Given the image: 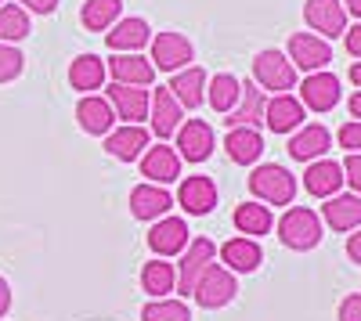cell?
<instances>
[{
    "mask_svg": "<svg viewBox=\"0 0 361 321\" xmlns=\"http://www.w3.org/2000/svg\"><path fill=\"white\" fill-rule=\"evenodd\" d=\"M177 156L188 163H206L214 156V130H209L206 120H185L177 130Z\"/></svg>",
    "mask_w": 361,
    "mask_h": 321,
    "instance_id": "8",
    "label": "cell"
},
{
    "mask_svg": "<svg viewBox=\"0 0 361 321\" xmlns=\"http://www.w3.org/2000/svg\"><path fill=\"white\" fill-rule=\"evenodd\" d=\"M29 37V11L22 4H0V44H15Z\"/></svg>",
    "mask_w": 361,
    "mask_h": 321,
    "instance_id": "34",
    "label": "cell"
},
{
    "mask_svg": "<svg viewBox=\"0 0 361 321\" xmlns=\"http://www.w3.org/2000/svg\"><path fill=\"white\" fill-rule=\"evenodd\" d=\"M350 115L361 123V91H357V94H350Z\"/></svg>",
    "mask_w": 361,
    "mask_h": 321,
    "instance_id": "44",
    "label": "cell"
},
{
    "mask_svg": "<svg viewBox=\"0 0 361 321\" xmlns=\"http://www.w3.org/2000/svg\"><path fill=\"white\" fill-rule=\"evenodd\" d=\"M148 249L156 256H177L188 249V224L180 217H163L148 231Z\"/></svg>",
    "mask_w": 361,
    "mask_h": 321,
    "instance_id": "13",
    "label": "cell"
},
{
    "mask_svg": "<svg viewBox=\"0 0 361 321\" xmlns=\"http://www.w3.org/2000/svg\"><path fill=\"white\" fill-rule=\"evenodd\" d=\"M148 149V130L137 127V123H127V127H119V130H109L105 137V152L119 163H134L141 159Z\"/></svg>",
    "mask_w": 361,
    "mask_h": 321,
    "instance_id": "17",
    "label": "cell"
},
{
    "mask_svg": "<svg viewBox=\"0 0 361 321\" xmlns=\"http://www.w3.org/2000/svg\"><path fill=\"white\" fill-rule=\"evenodd\" d=\"M235 293H238V282H235V275H231L228 268H221V264H209V268L202 271V278L195 282V289H192L195 303L206 307V310H217V307L231 303Z\"/></svg>",
    "mask_w": 361,
    "mask_h": 321,
    "instance_id": "4",
    "label": "cell"
},
{
    "mask_svg": "<svg viewBox=\"0 0 361 321\" xmlns=\"http://www.w3.org/2000/svg\"><path fill=\"white\" fill-rule=\"evenodd\" d=\"M217 253H221L224 268H228L231 275H250V271L260 268V260H264L257 239H228Z\"/></svg>",
    "mask_w": 361,
    "mask_h": 321,
    "instance_id": "23",
    "label": "cell"
},
{
    "mask_svg": "<svg viewBox=\"0 0 361 321\" xmlns=\"http://www.w3.org/2000/svg\"><path fill=\"white\" fill-rule=\"evenodd\" d=\"M0 4H4V0H0Z\"/></svg>",
    "mask_w": 361,
    "mask_h": 321,
    "instance_id": "47",
    "label": "cell"
},
{
    "mask_svg": "<svg viewBox=\"0 0 361 321\" xmlns=\"http://www.w3.org/2000/svg\"><path fill=\"white\" fill-rule=\"evenodd\" d=\"M69 83L76 87V91H102V83H105V62L98 54H80L73 58V65H69Z\"/></svg>",
    "mask_w": 361,
    "mask_h": 321,
    "instance_id": "29",
    "label": "cell"
},
{
    "mask_svg": "<svg viewBox=\"0 0 361 321\" xmlns=\"http://www.w3.org/2000/svg\"><path fill=\"white\" fill-rule=\"evenodd\" d=\"M340 4H343V11H350V15L361 18V0H340Z\"/></svg>",
    "mask_w": 361,
    "mask_h": 321,
    "instance_id": "45",
    "label": "cell"
},
{
    "mask_svg": "<svg viewBox=\"0 0 361 321\" xmlns=\"http://www.w3.org/2000/svg\"><path fill=\"white\" fill-rule=\"evenodd\" d=\"M18 4H22L25 11H33V15H51V11L58 8V0H18Z\"/></svg>",
    "mask_w": 361,
    "mask_h": 321,
    "instance_id": "40",
    "label": "cell"
},
{
    "mask_svg": "<svg viewBox=\"0 0 361 321\" xmlns=\"http://www.w3.org/2000/svg\"><path fill=\"white\" fill-rule=\"evenodd\" d=\"M279 239L286 249H296V253L314 249L322 242V217L307 206H289L279 220Z\"/></svg>",
    "mask_w": 361,
    "mask_h": 321,
    "instance_id": "2",
    "label": "cell"
},
{
    "mask_svg": "<svg viewBox=\"0 0 361 321\" xmlns=\"http://www.w3.org/2000/svg\"><path fill=\"white\" fill-rule=\"evenodd\" d=\"M304 18L314 33H322V40L347 33V11L340 0H307L304 4Z\"/></svg>",
    "mask_w": 361,
    "mask_h": 321,
    "instance_id": "10",
    "label": "cell"
},
{
    "mask_svg": "<svg viewBox=\"0 0 361 321\" xmlns=\"http://www.w3.org/2000/svg\"><path fill=\"white\" fill-rule=\"evenodd\" d=\"M177 202H180V210L192 213V217H206L209 210L217 206V184L209 181V177H185L177 188Z\"/></svg>",
    "mask_w": 361,
    "mask_h": 321,
    "instance_id": "15",
    "label": "cell"
},
{
    "mask_svg": "<svg viewBox=\"0 0 361 321\" xmlns=\"http://www.w3.org/2000/svg\"><path fill=\"white\" fill-rule=\"evenodd\" d=\"M343 181L354 188V195H361V152H350L343 163Z\"/></svg>",
    "mask_w": 361,
    "mask_h": 321,
    "instance_id": "37",
    "label": "cell"
},
{
    "mask_svg": "<svg viewBox=\"0 0 361 321\" xmlns=\"http://www.w3.org/2000/svg\"><path fill=\"white\" fill-rule=\"evenodd\" d=\"M173 206V195L163 184H137L130 191V213L137 220H163Z\"/></svg>",
    "mask_w": 361,
    "mask_h": 321,
    "instance_id": "18",
    "label": "cell"
},
{
    "mask_svg": "<svg viewBox=\"0 0 361 321\" xmlns=\"http://www.w3.org/2000/svg\"><path fill=\"white\" fill-rule=\"evenodd\" d=\"M206 98H209V108H214V112L228 115L238 105V98H243V80L231 76V73H217L214 80H209Z\"/></svg>",
    "mask_w": 361,
    "mask_h": 321,
    "instance_id": "31",
    "label": "cell"
},
{
    "mask_svg": "<svg viewBox=\"0 0 361 321\" xmlns=\"http://www.w3.org/2000/svg\"><path fill=\"white\" fill-rule=\"evenodd\" d=\"M141 177H148V184H173L180 177V156L170 144H152L141 156Z\"/></svg>",
    "mask_w": 361,
    "mask_h": 321,
    "instance_id": "12",
    "label": "cell"
},
{
    "mask_svg": "<svg viewBox=\"0 0 361 321\" xmlns=\"http://www.w3.org/2000/svg\"><path fill=\"white\" fill-rule=\"evenodd\" d=\"M105 98H109V105H112V112H119V120H130V123H141V120H148V91L145 87H130V83H109L105 87Z\"/></svg>",
    "mask_w": 361,
    "mask_h": 321,
    "instance_id": "9",
    "label": "cell"
},
{
    "mask_svg": "<svg viewBox=\"0 0 361 321\" xmlns=\"http://www.w3.org/2000/svg\"><path fill=\"white\" fill-rule=\"evenodd\" d=\"M192 62V40L180 33H156L152 37V65L163 73H180Z\"/></svg>",
    "mask_w": 361,
    "mask_h": 321,
    "instance_id": "6",
    "label": "cell"
},
{
    "mask_svg": "<svg viewBox=\"0 0 361 321\" xmlns=\"http://www.w3.org/2000/svg\"><path fill=\"white\" fill-rule=\"evenodd\" d=\"M350 80L361 87V62H354V65H350Z\"/></svg>",
    "mask_w": 361,
    "mask_h": 321,
    "instance_id": "46",
    "label": "cell"
},
{
    "mask_svg": "<svg viewBox=\"0 0 361 321\" xmlns=\"http://www.w3.org/2000/svg\"><path fill=\"white\" fill-rule=\"evenodd\" d=\"M336 137H340V144H343L347 152H361V123L357 120L354 123H343Z\"/></svg>",
    "mask_w": 361,
    "mask_h": 321,
    "instance_id": "38",
    "label": "cell"
},
{
    "mask_svg": "<svg viewBox=\"0 0 361 321\" xmlns=\"http://www.w3.org/2000/svg\"><path fill=\"white\" fill-rule=\"evenodd\" d=\"M340 321H361V293H354L340 303Z\"/></svg>",
    "mask_w": 361,
    "mask_h": 321,
    "instance_id": "39",
    "label": "cell"
},
{
    "mask_svg": "<svg viewBox=\"0 0 361 321\" xmlns=\"http://www.w3.org/2000/svg\"><path fill=\"white\" fill-rule=\"evenodd\" d=\"M264 123L275 134H293L300 123H304V105H300V98H293V94H275L264 108Z\"/></svg>",
    "mask_w": 361,
    "mask_h": 321,
    "instance_id": "21",
    "label": "cell"
},
{
    "mask_svg": "<svg viewBox=\"0 0 361 321\" xmlns=\"http://www.w3.org/2000/svg\"><path fill=\"white\" fill-rule=\"evenodd\" d=\"M322 217L333 231H354L361 227V195H333L325 199Z\"/></svg>",
    "mask_w": 361,
    "mask_h": 321,
    "instance_id": "25",
    "label": "cell"
},
{
    "mask_svg": "<svg viewBox=\"0 0 361 321\" xmlns=\"http://www.w3.org/2000/svg\"><path fill=\"white\" fill-rule=\"evenodd\" d=\"M22 51L15 47V44H0V83H8V80H15L18 73H22Z\"/></svg>",
    "mask_w": 361,
    "mask_h": 321,
    "instance_id": "36",
    "label": "cell"
},
{
    "mask_svg": "<svg viewBox=\"0 0 361 321\" xmlns=\"http://www.w3.org/2000/svg\"><path fill=\"white\" fill-rule=\"evenodd\" d=\"M8 307H11V285H8L4 278H0V317L8 314Z\"/></svg>",
    "mask_w": 361,
    "mask_h": 321,
    "instance_id": "43",
    "label": "cell"
},
{
    "mask_svg": "<svg viewBox=\"0 0 361 321\" xmlns=\"http://www.w3.org/2000/svg\"><path fill=\"white\" fill-rule=\"evenodd\" d=\"M105 73H112L116 83H130V87H152L156 80V65L148 58L127 51V54H112L105 62Z\"/></svg>",
    "mask_w": 361,
    "mask_h": 321,
    "instance_id": "14",
    "label": "cell"
},
{
    "mask_svg": "<svg viewBox=\"0 0 361 321\" xmlns=\"http://www.w3.org/2000/svg\"><path fill=\"white\" fill-rule=\"evenodd\" d=\"M250 191L267 206H289L296 199V177L279 163H264L250 173Z\"/></svg>",
    "mask_w": 361,
    "mask_h": 321,
    "instance_id": "1",
    "label": "cell"
},
{
    "mask_svg": "<svg viewBox=\"0 0 361 321\" xmlns=\"http://www.w3.org/2000/svg\"><path fill=\"white\" fill-rule=\"evenodd\" d=\"M253 83L264 87V91L286 94V91H293V87H296V65L289 62L282 51L267 47V51H260L253 58Z\"/></svg>",
    "mask_w": 361,
    "mask_h": 321,
    "instance_id": "3",
    "label": "cell"
},
{
    "mask_svg": "<svg viewBox=\"0 0 361 321\" xmlns=\"http://www.w3.org/2000/svg\"><path fill=\"white\" fill-rule=\"evenodd\" d=\"M289 62L304 73H322L333 62V47H329V40H322L318 33H293L289 37Z\"/></svg>",
    "mask_w": 361,
    "mask_h": 321,
    "instance_id": "5",
    "label": "cell"
},
{
    "mask_svg": "<svg viewBox=\"0 0 361 321\" xmlns=\"http://www.w3.org/2000/svg\"><path fill=\"white\" fill-rule=\"evenodd\" d=\"M76 120L87 134H109L112 123H116V112L109 105V98H98V94H83L80 105H76Z\"/></svg>",
    "mask_w": 361,
    "mask_h": 321,
    "instance_id": "26",
    "label": "cell"
},
{
    "mask_svg": "<svg viewBox=\"0 0 361 321\" xmlns=\"http://www.w3.org/2000/svg\"><path fill=\"white\" fill-rule=\"evenodd\" d=\"M224 149H228L231 163L250 166V163H257L260 152H264V137H260V130H253V127H235V130H228Z\"/></svg>",
    "mask_w": 361,
    "mask_h": 321,
    "instance_id": "28",
    "label": "cell"
},
{
    "mask_svg": "<svg viewBox=\"0 0 361 321\" xmlns=\"http://www.w3.org/2000/svg\"><path fill=\"white\" fill-rule=\"evenodd\" d=\"M347 256L354 260V264H361V227H357V235H350V242H347Z\"/></svg>",
    "mask_w": 361,
    "mask_h": 321,
    "instance_id": "42",
    "label": "cell"
},
{
    "mask_svg": "<svg viewBox=\"0 0 361 321\" xmlns=\"http://www.w3.org/2000/svg\"><path fill=\"white\" fill-rule=\"evenodd\" d=\"M145 321H192V310L180 300H152L141 310Z\"/></svg>",
    "mask_w": 361,
    "mask_h": 321,
    "instance_id": "35",
    "label": "cell"
},
{
    "mask_svg": "<svg viewBox=\"0 0 361 321\" xmlns=\"http://www.w3.org/2000/svg\"><path fill=\"white\" fill-rule=\"evenodd\" d=\"M329 149H333V134H329L322 123H311V127H300L289 141V156L300 159V163H314L322 159Z\"/></svg>",
    "mask_w": 361,
    "mask_h": 321,
    "instance_id": "20",
    "label": "cell"
},
{
    "mask_svg": "<svg viewBox=\"0 0 361 321\" xmlns=\"http://www.w3.org/2000/svg\"><path fill=\"white\" fill-rule=\"evenodd\" d=\"M202 91H206V73L199 65H188V69L170 76V94L177 98L180 108H199L202 98H206Z\"/></svg>",
    "mask_w": 361,
    "mask_h": 321,
    "instance_id": "27",
    "label": "cell"
},
{
    "mask_svg": "<svg viewBox=\"0 0 361 321\" xmlns=\"http://www.w3.org/2000/svg\"><path fill=\"white\" fill-rule=\"evenodd\" d=\"M300 105L304 108H314V112H329L340 105V80L333 73H311L300 87Z\"/></svg>",
    "mask_w": 361,
    "mask_h": 321,
    "instance_id": "11",
    "label": "cell"
},
{
    "mask_svg": "<svg viewBox=\"0 0 361 321\" xmlns=\"http://www.w3.org/2000/svg\"><path fill=\"white\" fill-rule=\"evenodd\" d=\"M119 8H123V0H87L80 11V22L87 29H94V33H102V29H112L119 22Z\"/></svg>",
    "mask_w": 361,
    "mask_h": 321,
    "instance_id": "33",
    "label": "cell"
},
{
    "mask_svg": "<svg viewBox=\"0 0 361 321\" xmlns=\"http://www.w3.org/2000/svg\"><path fill=\"white\" fill-rule=\"evenodd\" d=\"M141 285H145V293H148V296L166 300V293H173V285H177V271H173V264H166L163 256L148 260V264L141 268Z\"/></svg>",
    "mask_w": 361,
    "mask_h": 321,
    "instance_id": "30",
    "label": "cell"
},
{
    "mask_svg": "<svg viewBox=\"0 0 361 321\" xmlns=\"http://www.w3.org/2000/svg\"><path fill=\"white\" fill-rule=\"evenodd\" d=\"M214 256H217V246L209 242V239H195L185 253V260H180V268H177V293L180 296H188L195 282L202 278V271L214 264Z\"/></svg>",
    "mask_w": 361,
    "mask_h": 321,
    "instance_id": "7",
    "label": "cell"
},
{
    "mask_svg": "<svg viewBox=\"0 0 361 321\" xmlns=\"http://www.w3.org/2000/svg\"><path fill=\"white\" fill-rule=\"evenodd\" d=\"M304 188L314 199H333L343 188V166L336 159H314L304 173Z\"/></svg>",
    "mask_w": 361,
    "mask_h": 321,
    "instance_id": "19",
    "label": "cell"
},
{
    "mask_svg": "<svg viewBox=\"0 0 361 321\" xmlns=\"http://www.w3.org/2000/svg\"><path fill=\"white\" fill-rule=\"evenodd\" d=\"M347 51L354 54V58H361V22L350 29V33H347Z\"/></svg>",
    "mask_w": 361,
    "mask_h": 321,
    "instance_id": "41",
    "label": "cell"
},
{
    "mask_svg": "<svg viewBox=\"0 0 361 321\" xmlns=\"http://www.w3.org/2000/svg\"><path fill=\"white\" fill-rule=\"evenodd\" d=\"M235 227L243 235H267L275 227V217L264 202H243V206H235Z\"/></svg>",
    "mask_w": 361,
    "mask_h": 321,
    "instance_id": "32",
    "label": "cell"
},
{
    "mask_svg": "<svg viewBox=\"0 0 361 321\" xmlns=\"http://www.w3.org/2000/svg\"><path fill=\"white\" fill-rule=\"evenodd\" d=\"M148 105H152V130H156V137L177 134L180 120H185V108L177 105V98L170 94V87H156Z\"/></svg>",
    "mask_w": 361,
    "mask_h": 321,
    "instance_id": "22",
    "label": "cell"
},
{
    "mask_svg": "<svg viewBox=\"0 0 361 321\" xmlns=\"http://www.w3.org/2000/svg\"><path fill=\"white\" fill-rule=\"evenodd\" d=\"M264 108H267V101H264V91L253 83V80H246L243 83V98H238V105L224 115V127L228 130H235V127H260L264 123Z\"/></svg>",
    "mask_w": 361,
    "mask_h": 321,
    "instance_id": "16",
    "label": "cell"
},
{
    "mask_svg": "<svg viewBox=\"0 0 361 321\" xmlns=\"http://www.w3.org/2000/svg\"><path fill=\"white\" fill-rule=\"evenodd\" d=\"M148 33H152V29H148L145 18H119L105 33V40H109L112 54H127V51H141L148 44Z\"/></svg>",
    "mask_w": 361,
    "mask_h": 321,
    "instance_id": "24",
    "label": "cell"
}]
</instances>
